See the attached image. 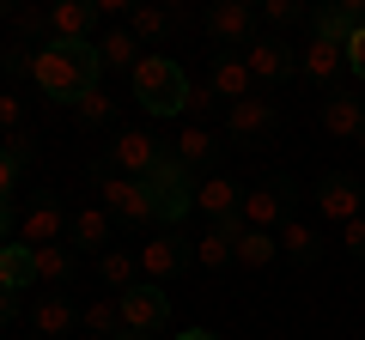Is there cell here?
<instances>
[{
    "instance_id": "cell-13",
    "label": "cell",
    "mask_w": 365,
    "mask_h": 340,
    "mask_svg": "<svg viewBox=\"0 0 365 340\" xmlns=\"http://www.w3.org/2000/svg\"><path fill=\"white\" fill-rule=\"evenodd\" d=\"M61 231H73V219H61V207H49V201H37V207L19 219V243H25V249L61 243Z\"/></svg>"
},
{
    "instance_id": "cell-32",
    "label": "cell",
    "mask_w": 365,
    "mask_h": 340,
    "mask_svg": "<svg viewBox=\"0 0 365 340\" xmlns=\"http://www.w3.org/2000/svg\"><path fill=\"white\" fill-rule=\"evenodd\" d=\"M19 170H25V158H19L13 146H0V207L13 201V188H19Z\"/></svg>"
},
{
    "instance_id": "cell-23",
    "label": "cell",
    "mask_w": 365,
    "mask_h": 340,
    "mask_svg": "<svg viewBox=\"0 0 365 340\" xmlns=\"http://www.w3.org/2000/svg\"><path fill=\"white\" fill-rule=\"evenodd\" d=\"M225 128H232V134H268L274 128V104H268V97H244V104H225Z\"/></svg>"
},
{
    "instance_id": "cell-10",
    "label": "cell",
    "mask_w": 365,
    "mask_h": 340,
    "mask_svg": "<svg viewBox=\"0 0 365 340\" xmlns=\"http://www.w3.org/2000/svg\"><path fill=\"white\" fill-rule=\"evenodd\" d=\"M237 231H244V219H220V225H207V237H195V243H189V262H195L201 274H220V267L232 262Z\"/></svg>"
},
{
    "instance_id": "cell-30",
    "label": "cell",
    "mask_w": 365,
    "mask_h": 340,
    "mask_svg": "<svg viewBox=\"0 0 365 340\" xmlns=\"http://www.w3.org/2000/svg\"><path fill=\"white\" fill-rule=\"evenodd\" d=\"M31 267H37V286L43 280H67L73 274V255H67L61 243H49V249H31Z\"/></svg>"
},
{
    "instance_id": "cell-29",
    "label": "cell",
    "mask_w": 365,
    "mask_h": 340,
    "mask_svg": "<svg viewBox=\"0 0 365 340\" xmlns=\"http://www.w3.org/2000/svg\"><path fill=\"white\" fill-rule=\"evenodd\" d=\"M110 110H116V97H110L104 85H86V92L73 97V116L86 122V128H104V122H110Z\"/></svg>"
},
{
    "instance_id": "cell-11",
    "label": "cell",
    "mask_w": 365,
    "mask_h": 340,
    "mask_svg": "<svg viewBox=\"0 0 365 340\" xmlns=\"http://www.w3.org/2000/svg\"><path fill=\"white\" fill-rule=\"evenodd\" d=\"M91 25H98V6H86V0L49 6V43H91Z\"/></svg>"
},
{
    "instance_id": "cell-28",
    "label": "cell",
    "mask_w": 365,
    "mask_h": 340,
    "mask_svg": "<svg viewBox=\"0 0 365 340\" xmlns=\"http://www.w3.org/2000/svg\"><path fill=\"white\" fill-rule=\"evenodd\" d=\"M274 243H280V255H299V262H311V255H317V225L287 219L280 231H274Z\"/></svg>"
},
{
    "instance_id": "cell-25",
    "label": "cell",
    "mask_w": 365,
    "mask_h": 340,
    "mask_svg": "<svg viewBox=\"0 0 365 340\" xmlns=\"http://www.w3.org/2000/svg\"><path fill=\"white\" fill-rule=\"evenodd\" d=\"M98 274H104V286H110V292L140 286V262H134L128 249H104V255H98Z\"/></svg>"
},
{
    "instance_id": "cell-20",
    "label": "cell",
    "mask_w": 365,
    "mask_h": 340,
    "mask_svg": "<svg viewBox=\"0 0 365 340\" xmlns=\"http://www.w3.org/2000/svg\"><path fill=\"white\" fill-rule=\"evenodd\" d=\"M73 322H79V310H73L67 298H55V292L31 304V328H37V340H61Z\"/></svg>"
},
{
    "instance_id": "cell-26",
    "label": "cell",
    "mask_w": 365,
    "mask_h": 340,
    "mask_svg": "<svg viewBox=\"0 0 365 340\" xmlns=\"http://www.w3.org/2000/svg\"><path fill=\"white\" fill-rule=\"evenodd\" d=\"M79 328H86L91 340H104V334L116 340V334H122V310H116V298H91L86 310H79Z\"/></svg>"
},
{
    "instance_id": "cell-4",
    "label": "cell",
    "mask_w": 365,
    "mask_h": 340,
    "mask_svg": "<svg viewBox=\"0 0 365 340\" xmlns=\"http://www.w3.org/2000/svg\"><path fill=\"white\" fill-rule=\"evenodd\" d=\"M116 310H122V328H134V334H158V328L170 322V298L158 286H128V292H116Z\"/></svg>"
},
{
    "instance_id": "cell-6",
    "label": "cell",
    "mask_w": 365,
    "mask_h": 340,
    "mask_svg": "<svg viewBox=\"0 0 365 340\" xmlns=\"http://www.w3.org/2000/svg\"><path fill=\"white\" fill-rule=\"evenodd\" d=\"M237 219H244L250 231H280V225H287V188H280V183L244 188V201H237Z\"/></svg>"
},
{
    "instance_id": "cell-38",
    "label": "cell",
    "mask_w": 365,
    "mask_h": 340,
    "mask_svg": "<svg viewBox=\"0 0 365 340\" xmlns=\"http://www.w3.org/2000/svg\"><path fill=\"white\" fill-rule=\"evenodd\" d=\"M13 304H19V292H6V286H0V328L13 322Z\"/></svg>"
},
{
    "instance_id": "cell-9",
    "label": "cell",
    "mask_w": 365,
    "mask_h": 340,
    "mask_svg": "<svg viewBox=\"0 0 365 340\" xmlns=\"http://www.w3.org/2000/svg\"><path fill=\"white\" fill-rule=\"evenodd\" d=\"M299 73L335 92V79L347 73V49H341L335 37H317V31H311V43H304V55H299Z\"/></svg>"
},
{
    "instance_id": "cell-14",
    "label": "cell",
    "mask_w": 365,
    "mask_h": 340,
    "mask_svg": "<svg viewBox=\"0 0 365 340\" xmlns=\"http://www.w3.org/2000/svg\"><path fill=\"white\" fill-rule=\"evenodd\" d=\"M207 92H213V97H225V104H244V97H256V79H250L244 55H220V61H213Z\"/></svg>"
},
{
    "instance_id": "cell-2",
    "label": "cell",
    "mask_w": 365,
    "mask_h": 340,
    "mask_svg": "<svg viewBox=\"0 0 365 340\" xmlns=\"http://www.w3.org/2000/svg\"><path fill=\"white\" fill-rule=\"evenodd\" d=\"M128 85H134V97H140V110L146 116H182L189 110V79H182V67L177 61H165V55H140V67L128 73Z\"/></svg>"
},
{
    "instance_id": "cell-8",
    "label": "cell",
    "mask_w": 365,
    "mask_h": 340,
    "mask_svg": "<svg viewBox=\"0 0 365 340\" xmlns=\"http://www.w3.org/2000/svg\"><path fill=\"white\" fill-rule=\"evenodd\" d=\"M237 55H244L250 79H256V92H262V85H274V79H287V73H292V55H287V43H280V37H250Z\"/></svg>"
},
{
    "instance_id": "cell-22",
    "label": "cell",
    "mask_w": 365,
    "mask_h": 340,
    "mask_svg": "<svg viewBox=\"0 0 365 340\" xmlns=\"http://www.w3.org/2000/svg\"><path fill=\"white\" fill-rule=\"evenodd\" d=\"M0 286H6V292H31V286H37L31 249L19 243V237H6V243H0Z\"/></svg>"
},
{
    "instance_id": "cell-12",
    "label": "cell",
    "mask_w": 365,
    "mask_h": 340,
    "mask_svg": "<svg viewBox=\"0 0 365 340\" xmlns=\"http://www.w3.org/2000/svg\"><path fill=\"white\" fill-rule=\"evenodd\" d=\"M323 134H335V140H365V97L329 92L323 97Z\"/></svg>"
},
{
    "instance_id": "cell-39",
    "label": "cell",
    "mask_w": 365,
    "mask_h": 340,
    "mask_svg": "<svg viewBox=\"0 0 365 340\" xmlns=\"http://www.w3.org/2000/svg\"><path fill=\"white\" fill-rule=\"evenodd\" d=\"M177 340H220V334H213V328H182Z\"/></svg>"
},
{
    "instance_id": "cell-27",
    "label": "cell",
    "mask_w": 365,
    "mask_h": 340,
    "mask_svg": "<svg viewBox=\"0 0 365 340\" xmlns=\"http://www.w3.org/2000/svg\"><path fill=\"white\" fill-rule=\"evenodd\" d=\"M177 164H207L213 158V128H201V122H182L177 128Z\"/></svg>"
},
{
    "instance_id": "cell-21",
    "label": "cell",
    "mask_w": 365,
    "mask_h": 340,
    "mask_svg": "<svg viewBox=\"0 0 365 340\" xmlns=\"http://www.w3.org/2000/svg\"><path fill=\"white\" fill-rule=\"evenodd\" d=\"M274 255H280V243H274V231H237V243H232V262L237 267H250V274H262V267H274Z\"/></svg>"
},
{
    "instance_id": "cell-34",
    "label": "cell",
    "mask_w": 365,
    "mask_h": 340,
    "mask_svg": "<svg viewBox=\"0 0 365 340\" xmlns=\"http://www.w3.org/2000/svg\"><path fill=\"white\" fill-rule=\"evenodd\" d=\"M341 249H347V255H365V213L341 225Z\"/></svg>"
},
{
    "instance_id": "cell-18",
    "label": "cell",
    "mask_w": 365,
    "mask_h": 340,
    "mask_svg": "<svg viewBox=\"0 0 365 340\" xmlns=\"http://www.w3.org/2000/svg\"><path fill=\"white\" fill-rule=\"evenodd\" d=\"M134 262H140L146 286H165V280L182 267V249L170 243V237H153V243H140V249H134Z\"/></svg>"
},
{
    "instance_id": "cell-33",
    "label": "cell",
    "mask_w": 365,
    "mask_h": 340,
    "mask_svg": "<svg viewBox=\"0 0 365 340\" xmlns=\"http://www.w3.org/2000/svg\"><path fill=\"white\" fill-rule=\"evenodd\" d=\"M19 134H25V104L6 92L0 97V140H19Z\"/></svg>"
},
{
    "instance_id": "cell-5",
    "label": "cell",
    "mask_w": 365,
    "mask_h": 340,
    "mask_svg": "<svg viewBox=\"0 0 365 340\" xmlns=\"http://www.w3.org/2000/svg\"><path fill=\"white\" fill-rule=\"evenodd\" d=\"M104 207L116 213V219L140 225V231H153V225H158V213H153V195H146V183H134V176H116V170L104 176Z\"/></svg>"
},
{
    "instance_id": "cell-3",
    "label": "cell",
    "mask_w": 365,
    "mask_h": 340,
    "mask_svg": "<svg viewBox=\"0 0 365 340\" xmlns=\"http://www.w3.org/2000/svg\"><path fill=\"white\" fill-rule=\"evenodd\" d=\"M146 183V195H153V213H158V225H177L182 213L195 207V183H189V164H177V158H158L153 170L140 176Z\"/></svg>"
},
{
    "instance_id": "cell-35",
    "label": "cell",
    "mask_w": 365,
    "mask_h": 340,
    "mask_svg": "<svg viewBox=\"0 0 365 340\" xmlns=\"http://www.w3.org/2000/svg\"><path fill=\"white\" fill-rule=\"evenodd\" d=\"M262 18H268V25H292L299 6H292V0H262Z\"/></svg>"
},
{
    "instance_id": "cell-19",
    "label": "cell",
    "mask_w": 365,
    "mask_h": 340,
    "mask_svg": "<svg viewBox=\"0 0 365 340\" xmlns=\"http://www.w3.org/2000/svg\"><path fill=\"white\" fill-rule=\"evenodd\" d=\"M110 219H116L110 207H79V213H73V243H79V249H91V255L116 249V237H110Z\"/></svg>"
},
{
    "instance_id": "cell-16",
    "label": "cell",
    "mask_w": 365,
    "mask_h": 340,
    "mask_svg": "<svg viewBox=\"0 0 365 340\" xmlns=\"http://www.w3.org/2000/svg\"><path fill=\"white\" fill-rule=\"evenodd\" d=\"M237 201H244V188H237L232 176H220V170H213L207 183H195V207L207 213L213 225H220V219H237Z\"/></svg>"
},
{
    "instance_id": "cell-41",
    "label": "cell",
    "mask_w": 365,
    "mask_h": 340,
    "mask_svg": "<svg viewBox=\"0 0 365 340\" xmlns=\"http://www.w3.org/2000/svg\"><path fill=\"white\" fill-rule=\"evenodd\" d=\"M0 13H6V0H0Z\"/></svg>"
},
{
    "instance_id": "cell-17",
    "label": "cell",
    "mask_w": 365,
    "mask_h": 340,
    "mask_svg": "<svg viewBox=\"0 0 365 340\" xmlns=\"http://www.w3.org/2000/svg\"><path fill=\"white\" fill-rule=\"evenodd\" d=\"M207 31H213L220 43H237V49H244L250 31H256V13H250L244 0H220V6L207 13Z\"/></svg>"
},
{
    "instance_id": "cell-40",
    "label": "cell",
    "mask_w": 365,
    "mask_h": 340,
    "mask_svg": "<svg viewBox=\"0 0 365 340\" xmlns=\"http://www.w3.org/2000/svg\"><path fill=\"white\" fill-rule=\"evenodd\" d=\"M116 340H153V334H134V328H122V334Z\"/></svg>"
},
{
    "instance_id": "cell-7",
    "label": "cell",
    "mask_w": 365,
    "mask_h": 340,
    "mask_svg": "<svg viewBox=\"0 0 365 340\" xmlns=\"http://www.w3.org/2000/svg\"><path fill=\"white\" fill-rule=\"evenodd\" d=\"M158 158H165V152L153 146V134H146V128H122L116 146H110V164H116V176H134V183H140Z\"/></svg>"
},
{
    "instance_id": "cell-42",
    "label": "cell",
    "mask_w": 365,
    "mask_h": 340,
    "mask_svg": "<svg viewBox=\"0 0 365 340\" xmlns=\"http://www.w3.org/2000/svg\"><path fill=\"white\" fill-rule=\"evenodd\" d=\"M31 340H37V334H31Z\"/></svg>"
},
{
    "instance_id": "cell-24",
    "label": "cell",
    "mask_w": 365,
    "mask_h": 340,
    "mask_svg": "<svg viewBox=\"0 0 365 340\" xmlns=\"http://www.w3.org/2000/svg\"><path fill=\"white\" fill-rule=\"evenodd\" d=\"M98 61L104 67H140V37H134V31H104V37H98Z\"/></svg>"
},
{
    "instance_id": "cell-36",
    "label": "cell",
    "mask_w": 365,
    "mask_h": 340,
    "mask_svg": "<svg viewBox=\"0 0 365 340\" xmlns=\"http://www.w3.org/2000/svg\"><path fill=\"white\" fill-rule=\"evenodd\" d=\"M341 49H347V67H353V73H359V79H365V25H359V31H353V37H347V43H341Z\"/></svg>"
},
{
    "instance_id": "cell-37",
    "label": "cell",
    "mask_w": 365,
    "mask_h": 340,
    "mask_svg": "<svg viewBox=\"0 0 365 340\" xmlns=\"http://www.w3.org/2000/svg\"><path fill=\"white\" fill-rule=\"evenodd\" d=\"M13 25L25 31V37H37V31H49V13H37V6H25V13H13Z\"/></svg>"
},
{
    "instance_id": "cell-15",
    "label": "cell",
    "mask_w": 365,
    "mask_h": 340,
    "mask_svg": "<svg viewBox=\"0 0 365 340\" xmlns=\"http://www.w3.org/2000/svg\"><path fill=\"white\" fill-rule=\"evenodd\" d=\"M317 213H323L329 225L359 219V183H353V176H323V188H317Z\"/></svg>"
},
{
    "instance_id": "cell-31",
    "label": "cell",
    "mask_w": 365,
    "mask_h": 340,
    "mask_svg": "<svg viewBox=\"0 0 365 340\" xmlns=\"http://www.w3.org/2000/svg\"><path fill=\"white\" fill-rule=\"evenodd\" d=\"M170 25V18H165V6H134V13H128V31H134V37H158V31H165Z\"/></svg>"
},
{
    "instance_id": "cell-1",
    "label": "cell",
    "mask_w": 365,
    "mask_h": 340,
    "mask_svg": "<svg viewBox=\"0 0 365 340\" xmlns=\"http://www.w3.org/2000/svg\"><path fill=\"white\" fill-rule=\"evenodd\" d=\"M25 73H31V85H37L43 97L73 104L86 85H98L104 61H98V43H37V49L25 55Z\"/></svg>"
}]
</instances>
